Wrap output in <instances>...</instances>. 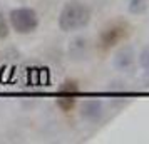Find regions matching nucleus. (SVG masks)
I'll return each instance as SVG.
<instances>
[{
  "label": "nucleus",
  "instance_id": "obj_9",
  "mask_svg": "<svg viewBox=\"0 0 149 144\" xmlns=\"http://www.w3.org/2000/svg\"><path fill=\"white\" fill-rule=\"evenodd\" d=\"M139 65H141L142 69L149 70V44L142 49L141 54H139Z\"/></svg>",
  "mask_w": 149,
  "mask_h": 144
},
{
  "label": "nucleus",
  "instance_id": "obj_8",
  "mask_svg": "<svg viewBox=\"0 0 149 144\" xmlns=\"http://www.w3.org/2000/svg\"><path fill=\"white\" fill-rule=\"evenodd\" d=\"M8 34H10V24H8V20H7V17H5V14L0 10V40L7 39Z\"/></svg>",
  "mask_w": 149,
  "mask_h": 144
},
{
  "label": "nucleus",
  "instance_id": "obj_5",
  "mask_svg": "<svg viewBox=\"0 0 149 144\" xmlns=\"http://www.w3.org/2000/svg\"><path fill=\"white\" fill-rule=\"evenodd\" d=\"M136 64V52L131 45H124L121 47L114 55V67L119 72H127L129 69H132Z\"/></svg>",
  "mask_w": 149,
  "mask_h": 144
},
{
  "label": "nucleus",
  "instance_id": "obj_1",
  "mask_svg": "<svg viewBox=\"0 0 149 144\" xmlns=\"http://www.w3.org/2000/svg\"><path fill=\"white\" fill-rule=\"evenodd\" d=\"M91 19H92V10L87 3L79 0H70L62 7L57 24L62 32H75L87 27Z\"/></svg>",
  "mask_w": 149,
  "mask_h": 144
},
{
  "label": "nucleus",
  "instance_id": "obj_4",
  "mask_svg": "<svg viewBox=\"0 0 149 144\" xmlns=\"http://www.w3.org/2000/svg\"><path fill=\"white\" fill-rule=\"evenodd\" d=\"M104 116V104L97 99L84 101L81 106V117L87 122H99Z\"/></svg>",
  "mask_w": 149,
  "mask_h": 144
},
{
  "label": "nucleus",
  "instance_id": "obj_3",
  "mask_svg": "<svg viewBox=\"0 0 149 144\" xmlns=\"http://www.w3.org/2000/svg\"><path fill=\"white\" fill-rule=\"evenodd\" d=\"M126 35H127V25L126 24H112L101 32L99 42L104 49H109L114 47L116 44H119Z\"/></svg>",
  "mask_w": 149,
  "mask_h": 144
},
{
  "label": "nucleus",
  "instance_id": "obj_10",
  "mask_svg": "<svg viewBox=\"0 0 149 144\" xmlns=\"http://www.w3.org/2000/svg\"><path fill=\"white\" fill-rule=\"evenodd\" d=\"M148 87H149V77H148Z\"/></svg>",
  "mask_w": 149,
  "mask_h": 144
},
{
  "label": "nucleus",
  "instance_id": "obj_6",
  "mask_svg": "<svg viewBox=\"0 0 149 144\" xmlns=\"http://www.w3.org/2000/svg\"><path fill=\"white\" fill-rule=\"evenodd\" d=\"M89 42L86 37H75L74 40H70L69 44V57L74 61H81L87 55Z\"/></svg>",
  "mask_w": 149,
  "mask_h": 144
},
{
  "label": "nucleus",
  "instance_id": "obj_2",
  "mask_svg": "<svg viewBox=\"0 0 149 144\" xmlns=\"http://www.w3.org/2000/svg\"><path fill=\"white\" fill-rule=\"evenodd\" d=\"M8 24L10 29L20 35L34 34L39 29V14L32 7H17L12 8L8 14Z\"/></svg>",
  "mask_w": 149,
  "mask_h": 144
},
{
  "label": "nucleus",
  "instance_id": "obj_7",
  "mask_svg": "<svg viewBox=\"0 0 149 144\" xmlns=\"http://www.w3.org/2000/svg\"><path fill=\"white\" fill-rule=\"evenodd\" d=\"M127 10L132 15H142L148 10V0H129Z\"/></svg>",
  "mask_w": 149,
  "mask_h": 144
}]
</instances>
